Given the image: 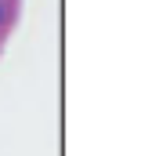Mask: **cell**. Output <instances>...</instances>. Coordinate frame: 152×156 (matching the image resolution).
<instances>
[{
	"label": "cell",
	"mask_w": 152,
	"mask_h": 156,
	"mask_svg": "<svg viewBox=\"0 0 152 156\" xmlns=\"http://www.w3.org/2000/svg\"><path fill=\"white\" fill-rule=\"evenodd\" d=\"M18 18H22V0H0V55L7 51V44L15 37Z\"/></svg>",
	"instance_id": "1"
}]
</instances>
